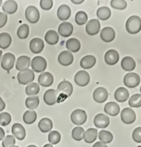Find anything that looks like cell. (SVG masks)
Segmentation results:
<instances>
[{
  "label": "cell",
  "instance_id": "9c48e42d",
  "mask_svg": "<svg viewBox=\"0 0 141 147\" xmlns=\"http://www.w3.org/2000/svg\"><path fill=\"white\" fill-rule=\"evenodd\" d=\"M121 119L124 124L131 125L136 120V113L131 108H124L121 113Z\"/></svg>",
  "mask_w": 141,
  "mask_h": 147
},
{
  "label": "cell",
  "instance_id": "7402d4cb",
  "mask_svg": "<svg viewBox=\"0 0 141 147\" xmlns=\"http://www.w3.org/2000/svg\"><path fill=\"white\" fill-rule=\"evenodd\" d=\"M71 14L70 8L66 4H62L57 10V16L61 21H66L70 18Z\"/></svg>",
  "mask_w": 141,
  "mask_h": 147
},
{
  "label": "cell",
  "instance_id": "4dcf8cb0",
  "mask_svg": "<svg viewBox=\"0 0 141 147\" xmlns=\"http://www.w3.org/2000/svg\"><path fill=\"white\" fill-rule=\"evenodd\" d=\"M66 47L69 50L70 53H77L81 49V42L76 38H70L66 41Z\"/></svg>",
  "mask_w": 141,
  "mask_h": 147
},
{
  "label": "cell",
  "instance_id": "1f68e13d",
  "mask_svg": "<svg viewBox=\"0 0 141 147\" xmlns=\"http://www.w3.org/2000/svg\"><path fill=\"white\" fill-rule=\"evenodd\" d=\"M38 127L42 132L46 133L51 131L53 127V123L49 118H42L38 123Z\"/></svg>",
  "mask_w": 141,
  "mask_h": 147
},
{
  "label": "cell",
  "instance_id": "2e32d148",
  "mask_svg": "<svg viewBox=\"0 0 141 147\" xmlns=\"http://www.w3.org/2000/svg\"><path fill=\"white\" fill-rule=\"evenodd\" d=\"M73 25L69 22H63L58 28V32H59V35L64 38L69 37L73 33Z\"/></svg>",
  "mask_w": 141,
  "mask_h": 147
},
{
  "label": "cell",
  "instance_id": "44dd1931",
  "mask_svg": "<svg viewBox=\"0 0 141 147\" xmlns=\"http://www.w3.org/2000/svg\"><path fill=\"white\" fill-rule=\"evenodd\" d=\"M30 65V58L28 56H21L18 58L16 64V68L19 71H22L28 69Z\"/></svg>",
  "mask_w": 141,
  "mask_h": 147
},
{
  "label": "cell",
  "instance_id": "816d5d0a",
  "mask_svg": "<svg viewBox=\"0 0 141 147\" xmlns=\"http://www.w3.org/2000/svg\"><path fill=\"white\" fill-rule=\"evenodd\" d=\"M93 147H107L105 144H103L102 142H96Z\"/></svg>",
  "mask_w": 141,
  "mask_h": 147
},
{
  "label": "cell",
  "instance_id": "7dc6e473",
  "mask_svg": "<svg viewBox=\"0 0 141 147\" xmlns=\"http://www.w3.org/2000/svg\"><path fill=\"white\" fill-rule=\"evenodd\" d=\"M40 5L43 10H50L53 6V1L52 0H41Z\"/></svg>",
  "mask_w": 141,
  "mask_h": 147
},
{
  "label": "cell",
  "instance_id": "ac0fdd59",
  "mask_svg": "<svg viewBox=\"0 0 141 147\" xmlns=\"http://www.w3.org/2000/svg\"><path fill=\"white\" fill-rule=\"evenodd\" d=\"M58 93L57 91L54 89H49L44 93V101L47 105H53L57 101Z\"/></svg>",
  "mask_w": 141,
  "mask_h": 147
},
{
  "label": "cell",
  "instance_id": "c3c4849f",
  "mask_svg": "<svg viewBox=\"0 0 141 147\" xmlns=\"http://www.w3.org/2000/svg\"><path fill=\"white\" fill-rule=\"evenodd\" d=\"M132 137L135 142L141 143V127L135 129L133 132Z\"/></svg>",
  "mask_w": 141,
  "mask_h": 147
},
{
  "label": "cell",
  "instance_id": "94428289",
  "mask_svg": "<svg viewBox=\"0 0 141 147\" xmlns=\"http://www.w3.org/2000/svg\"><path fill=\"white\" fill-rule=\"evenodd\" d=\"M140 93H141V86H140Z\"/></svg>",
  "mask_w": 141,
  "mask_h": 147
},
{
  "label": "cell",
  "instance_id": "83f0119b",
  "mask_svg": "<svg viewBox=\"0 0 141 147\" xmlns=\"http://www.w3.org/2000/svg\"><path fill=\"white\" fill-rule=\"evenodd\" d=\"M3 11L5 13H9V14H13L16 13V11L18 9V4L17 3L13 0H9L6 1L4 3L2 7Z\"/></svg>",
  "mask_w": 141,
  "mask_h": 147
},
{
  "label": "cell",
  "instance_id": "f1b7e54d",
  "mask_svg": "<svg viewBox=\"0 0 141 147\" xmlns=\"http://www.w3.org/2000/svg\"><path fill=\"white\" fill-rule=\"evenodd\" d=\"M97 134L98 132L96 129L90 128L84 132L83 139L86 143L91 144L96 140L97 137Z\"/></svg>",
  "mask_w": 141,
  "mask_h": 147
},
{
  "label": "cell",
  "instance_id": "b9f144b4",
  "mask_svg": "<svg viewBox=\"0 0 141 147\" xmlns=\"http://www.w3.org/2000/svg\"><path fill=\"white\" fill-rule=\"evenodd\" d=\"M128 104L131 108H140L141 107V95L134 94L129 99Z\"/></svg>",
  "mask_w": 141,
  "mask_h": 147
},
{
  "label": "cell",
  "instance_id": "9f6ffc18",
  "mask_svg": "<svg viewBox=\"0 0 141 147\" xmlns=\"http://www.w3.org/2000/svg\"><path fill=\"white\" fill-rule=\"evenodd\" d=\"M1 55H2V51H1V50H0V59H1Z\"/></svg>",
  "mask_w": 141,
  "mask_h": 147
},
{
  "label": "cell",
  "instance_id": "3957f363",
  "mask_svg": "<svg viewBox=\"0 0 141 147\" xmlns=\"http://www.w3.org/2000/svg\"><path fill=\"white\" fill-rule=\"evenodd\" d=\"M31 67L35 72H42L47 68V61L42 57H35L31 61Z\"/></svg>",
  "mask_w": 141,
  "mask_h": 147
},
{
  "label": "cell",
  "instance_id": "ab89813d",
  "mask_svg": "<svg viewBox=\"0 0 141 147\" xmlns=\"http://www.w3.org/2000/svg\"><path fill=\"white\" fill-rule=\"evenodd\" d=\"M85 130L81 127H76L72 130V137L76 141H81L83 139Z\"/></svg>",
  "mask_w": 141,
  "mask_h": 147
},
{
  "label": "cell",
  "instance_id": "60d3db41",
  "mask_svg": "<svg viewBox=\"0 0 141 147\" xmlns=\"http://www.w3.org/2000/svg\"><path fill=\"white\" fill-rule=\"evenodd\" d=\"M29 35V26L27 24H23L18 28L17 36L20 39H26Z\"/></svg>",
  "mask_w": 141,
  "mask_h": 147
},
{
  "label": "cell",
  "instance_id": "f5cc1de1",
  "mask_svg": "<svg viewBox=\"0 0 141 147\" xmlns=\"http://www.w3.org/2000/svg\"><path fill=\"white\" fill-rule=\"evenodd\" d=\"M4 135H5V132H4V130L2 128L0 127V141L2 140L4 138Z\"/></svg>",
  "mask_w": 141,
  "mask_h": 147
},
{
  "label": "cell",
  "instance_id": "277c9868",
  "mask_svg": "<svg viewBox=\"0 0 141 147\" xmlns=\"http://www.w3.org/2000/svg\"><path fill=\"white\" fill-rule=\"evenodd\" d=\"M70 119L74 125H82L86 122L87 114L84 110L77 109L71 113Z\"/></svg>",
  "mask_w": 141,
  "mask_h": 147
},
{
  "label": "cell",
  "instance_id": "11a10c76",
  "mask_svg": "<svg viewBox=\"0 0 141 147\" xmlns=\"http://www.w3.org/2000/svg\"><path fill=\"white\" fill-rule=\"evenodd\" d=\"M43 147H53L52 145V144H45Z\"/></svg>",
  "mask_w": 141,
  "mask_h": 147
},
{
  "label": "cell",
  "instance_id": "5b68a950",
  "mask_svg": "<svg viewBox=\"0 0 141 147\" xmlns=\"http://www.w3.org/2000/svg\"><path fill=\"white\" fill-rule=\"evenodd\" d=\"M73 86L70 82L68 81H63L58 85L57 93L58 95H62L66 98H68L71 96L73 93Z\"/></svg>",
  "mask_w": 141,
  "mask_h": 147
},
{
  "label": "cell",
  "instance_id": "9a60e30c",
  "mask_svg": "<svg viewBox=\"0 0 141 147\" xmlns=\"http://www.w3.org/2000/svg\"><path fill=\"white\" fill-rule=\"evenodd\" d=\"M115 31L114 29L111 27H105L102 30L100 33L101 39L106 42H110L114 40Z\"/></svg>",
  "mask_w": 141,
  "mask_h": 147
},
{
  "label": "cell",
  "instance_id": "d6986e66",
  "mask_svg": "<svg viewBox=\"0 0 141 147\" xmlns=\"http://www.w3.org/2000/svg\"><path fill=\"white\" fill-rule=\"evenodd\" d=\"M54 82V77L51 73L43 72L40 74L38 77V83L40 85L44 87H48L52 85Z\"/></svg>",
  "mask_w": 141,
  "mask_h": 147
},
{
  "label": "cell",
  "instance_id": "6125c7cd",
  "mask_svg": "<svg viewBox=\"0 0 141 147\" xmlns=\"http://www.w3.org/2000/svg\"><path fill=\"white\" fill-rule=\"evenodd\" d=\"M138 147H141V146H138Z\"/></svg>",
  "mask_w": 141,
  "mask_h": 147
},
{
  "label": "cell",
  "instance_id": "52a82bcc",
  "mask_svg": "<svg viewBox=\"0 0 141 147\" xmlns=\"http://www.w3.org/2000/svg\"><path fill=\"white\" fill-rule=\"evenodd\" d=\"M140 82V76L136 73H128L124 78V83L128 88H135Z\"/></svg>",
  "mask_w": 141,
  "mask_h": 147
},
{
  "label": "cell",
  "instance_id": "836d02e7",
  "mask_svg": "<svg viewBox=\"0 0 141 147\" xmlns=\"http://www.w3.org/2000/svg\"><path fill=\"white\" fill-rule=\"evenodd\" d=\"M24 122L27 125H31V124L34 123L35 120L37 119V114L35 111L33 110H27L24 113L23 117Z\"/></svg>",
  "mask_w": 141,
  "mask_h": 147
},
{
  "label": "cell",
  "instance_id": "f6af8a7d",
  "mask_svg": "<svg viewBox=\"0 0 141 147\" xmlns=\"http://www.w3.org/2000/svg\"><path fill=\"white\" fill-rule=\"evenodd\" d=\"M11 117L8 113H2L0 114V125L2 126H7L10 124Z\"/></svg>",
  "mask_w": 141,
  "mask_h": 147
},
{
  "label": "cell",
  "instance_id": "6da1fadb",
  "mask_svg": "<svg viewBox=\"0 0 141 147\" xmlns=\"http://www.w3.org/2000/svg\"><path fill=\"white\" fill-rule=\"evenodd\" d=\"M126 29L130 34H136L141 30V18L138 16L129 17L126 23Z\"/></svg>",
  "mask_w": 141,
  "mask_h": 147
},
{
  "label": "cell",
  "instance_id": "8fae6325",
  "mask_svg": "<svg viewBox=\"0 0 141 147\" xmlns=\"http://www.w3.org/2000/svg\"><path fill=\"white\" fill-rule=\"evenodd\" d=\"M86 33L90 36H95L100 30V23L97 19H92L85 26Z\"/></svg>",
  "mask_w": 141,
  "mask_h": 147
},
{
  "label": "cell",
  "instance_id": "30bf717a",
  "mask_svg": "<svg viewBox=\"0 0 141 147\" xmlns=\"http://www.w3.org/2000/svg\"><path fill=\"white\" fill-rule=\"evenodd\" d=\"M74 82L79 86H85L90 82V75L85 71H79L75 75Z\"/></svg>",
  "mask_w": 141,
  "mask_h": 147
},
{
  "label": "cell",
  "instance_id": "cb8c5ba5",
  "mask_svg": "<svg viewBox=\"0 0 141 147\" xmlns=\"http://www.w3.org/2000/svg\"><path fill=\"white\" fill-rule=\"evenodd\" d=\"M96 63V58L93 55H86L81 59L80 64L83 69H89L95 66Z\"/></svg>",
  "mask_w": 141,
  "mask_h": 147
},
{
  "label": "cell",
  "instance_id": "681fc988",
  "mask_svg": "<svg viewBox=\"0 0 141 147\" xmlns=\"http://www.w3.org/2000/svg\"><path fill=\"white\" fill-rule=\"evenodd\" d=\"M7 15L6 13L0 12V28L4 27L7 22Z\"/></svg>",
  "mask_w": 141,
  "mask_h": 147
},
{
  "label": "cell",
  "instance_id": "4316f807",
  "mask_svg": "<svg viewBox=\"0 0 141 147\" xmlns=\"http://www.w3.org/2000/svg\"><path fill=\"white\" fill-rule=\"evenodd\" d=\"M121 66L125 71H131L136 68V62L131 57H125L122 59Z\"/></svg>",
  "mask_w": 141,
  "mask_h": 147
},
{
  "label": "cell",
  "instance_id": "d6a6232c",
  "mask_svg": "<svg viewBox=\"0 0 141 147\" xmlns=\"http://www.w3.org/2000/svg\"><path fill=\"white\" fill-rule=\"evenodd\" d=\"M11 43V37L7 33L0 34V48L5 50L8 48Z\"/></svg>",
  "mask_w": 141,
  "mask_h": 147
},
{
  "label": "cell",
  "instance_id": "f907efd6",
  "mask_svg": "<svg viewBox=\"0 0 141 147\" xmlns=\"http://www.w3.org/2000/svg\"><path fill=\"white\" fill-rule=\"evenodd\" d=\"M5 106H6L5 102H4V100H2V98L0 97V112L2 111V110L5 108Z\"/></svg>",
  "mask_w": 141,
  "mask_h": 147
},
{
  "label": "cell",
  "instance_id": "91938a15",
  "mask_svg": "<svg viewBox=\"0 0 141 147\" xmlns=\"http://www.w3.org/2000/svg\"><path fill=\"white\" fill-rule=\"evenodd\" d=\"M10 147H18V146H15V145H14V146H10Z\"/></svg>",
  "mask_w": 141,
  "mask_h": 147
},
{
  "label": "cell",
  "instance_id": "d590c367",
  "mask_svg": "<svg viewBox=\"0 0 141 147\" xmlns=\"http://www.w3.org/2000/svg\"><path fill=\"white\" fill-rule=\"evenodd\" d=\"M99 139L103 144H109L112 142L113 135L110 131L102 130L99 132Z\"/></svg>",
  "mask_w": 141,
  "mask_h": 147
},
{
  "label": "cell",
  "instance_id": "e575fe53",
  "mask_svg": "<svg viewBox=\"0 0 141 147\" xmlns=\"http://www.w3.org/2000/svg\"><path fill=\"white\" fill-rule=\"evenodd\" d=\"M97 16L99 19L102 20V21H106L111 16V11L108 7H102L97 9Z\"/></svg>",
  "mask_w": 141,
  "mask_h": 147
},
{
  "label": "cell",
  "instance_id": "ba28073f",
  "mask_svg": "<svg viewBox=\"0 0 141 147\" xmlns=\"http://www.w3.org/2000/svg\"><path fill=\"white\" fill-rule=\"evenodd\" d=\"M15 56L12 53H7L3 55L1 62V67L6 71H10L13 69L15 63Z\"/></svg>",
  "mask_w": 141,
  "mask_h": 147
},
{
  "label": "cell",
  "instance_id": "ffe728a7",
  "mask_svg": "<svg viewBox=\"0 0 141 147\" xmlns=\"http://www.w3.org/2000/svg\"><path fill=\"white\" fill-rule=\"evenodd\" d=\"M119 55L114 50H109L105 55V61L108 65H114L119 62Z\"/></svg>",
  "mask_w": 141,
  "mask_h": 147
},
{
  "label": "cell",
  "instance_id": "d4e9b609",
  "mask_svg": "<svg viewBox=\"0 0 141 147\" xmlns=\"http://www.w3.org/2000/svg\"><path fill=\"white\" fill-rule=\"evenodd\" d=\"M129 97V93L126 88L124 87H120L117 88L114 93V98L119 102H124L127 100Z\"/></svg>",
  "mask_w": 141,
  "mask_h": 147
},
{
  "label": "cell",
  "instance_id": "603a6c76",
  "mask_svg": "<svg viewBox=\"0 0 141 147\" xmlns=\"http://www.w3.org/2000/svg\"><path fill=\"white\" fill-rule=\"evenodd\" d=\"M11 131L14 137H16L18 140H23L25 139L26 135V129L21 124L19 123H15L12 126Z\"/></svg>",
  "mask_w": 141,
  "mask_h": 147
},
{
  "label": "cell",
  "instance_id": "7c38bea8",
  "mask_svg": "<svg viewBox=\"0 0 141 147\" xmlns=\"http://www.w3.org/2000/svg\"><path fill=\"white\" fill-rule=\"evenodd\" d=\"M93 97L94 100L98 103H102L107 100L108 98V92L103 87H99L93 92Z\"/></svg>",
  "mask_w": 141,
  "mask_h": 147
},
{
  "label": "cell",
  "instance_id": "f35d334b",
  "mask_svg": "<svg viewBox=\"0 0 141 147\" xmlns=\"http://www.w3.org/2000/svg\"><path fill=\"white\" fill-rule=\"evenodd\" d=\"M88 15L85 11H80L76 13V16H75V21L78 25L82 26L86 24L87 21H88Z\"/></svg>",
  "mask_w": 141,
  "mask_h": 147
},
{
  "label": "cell",
  "instance_id": "e0dca14e",
  "mask_svg": "<svg viewBox=\"0 0 141 147\" xmlns=\"http://www.w3.org/2000/svg\"><path fill=\"white\" fill-rule=\"evenodd\" d=\"M73 56L68 51H63L58 56V62L62 66H69L73 63Z\"/></svg>",
  "mask_w": 141,
  "mask_h": 147
},
{
  "label": "cell",
  "instance_id": "7a4b0ae2",
  "mask_svg": "<svg viewBox=\"0 0 141 147\" xmlns=\"http://www.w3.org/2000/svg\"><path fill=\"white\" fill-rule=\"evenodd\" d=\"M17 79L19 84L23 85H26L32 83L35 79V74L33 70L28 69L24 71H19L17 75Z\"/></svg>",
  "mask_w": 141,
  "mask_h": 147
},
{
  "label": "cell",
  "instance_id": "680465c9",
  "mask_svg": "<svg viewBox=\"0 0 141 147\" xmlns=\"http://www.w3.org/2000/svg\"><path fill=\"white\" fill-rule=\"evenodd\" d=\"M1 4H2V1H1V0H0V7H1Z\"/></svg>",
  "mask_w": 141,
  "mask_h": 147
},
{
  "label": "cell",
  "instance_id": "ee69618b",
  "mask_svg": "<svg viewBox=\"0 0 141 147\" xmlns=\"http://www.w3.org/2000/svg\"><path fill=\"white\" fill-rule=\"evenodd\" d=\"M110 4L112 8L119 10H124L127 7V2L124 0H112Z\"/></svg>",
  "mask_w": 141,
  "mask_h": 147
},
{
  "label": "cell",
  "instance_id": "8992f818",
  "mask_svg": "<svg viewBox=\"0 0 141 147\" xmlns=\"http://www.w3.org/2000/svg\"><path fill=\"white\" fill-rule=\"evenodd\" d=\"M26 18L30 24H36L40 19V12L34 6H29L26 9Z\"/></svg>",
  "mask_w": 141,
  "mask_h": 147
},
{
  "label": "cell",
  "instance_id": "7bdbcfd3",
  "mask_svg": "<svg viewBox=\"0 0 141 147\" xmlns=\"http://www.w3.org/2000/svg\"><path fill=\"white\" fill-rule=\"evenodd\" d=\"M48 140L52 144H56L61 140V134L57 131H52L49 134Z\"/></svg>",
  "mask_w": 141,
  "mask_h": 147
},
{
  "label": "cell",
  "instance_id": "4fadbf2b",
  "mask_svg": "<svg viewBox=\"0 0 141 147\" xmlns=\"http://www.w3.org/2000/svg\"><path fill=\"white\" fill-rule=\"evenodd\" d=\"M30 50L34 54L40 53L43 50L44 45L42 39L39 38H35L31 40L30 42Z\"/></svg>",
  "mask_w": 141,
  "mask_h": 147
},
{
  "label": "cell",
  "instance_id": "bcb514c9",
  "mask_svg": "<svg viewBox=\"0 0 141 147\" xmlns=\"http://www.w3.org/2000/svg\"><path fill=\"white\" fill-rule=\"evenodd\" d=\"M15 143H16V140H15L14 137L12 135H7L3 139L2 146L10 147L11 146H14Z\"/></svg>",
  "mask_w": 141,
  "mask_h": 147
},
{
  "label": "cell",
  "instance_id": "8d00e7d4",
  "mask_svg": "<svg viewBox=\"0 0 141 147\" xmlns=\"http://www.w3.org/2000/svg\"><path fill=\"white\" fill-rule=\"evenodd\" d=\"M40 100L38 96H33V97H28L26 100V105L28 109L34 110L38 108L39 105Z\"/></svg>",
  "mask_w": 141,
  "mask_h": 147
},
{
  "label": "cell",
  "instance_id": "6f0895ef",
  "mask_svg": "<svg viewBox=\"0 0 141 147\" xmlns=\"http://www.w3.org/2000/svg\"><path fill=\"white\" fill-rule=\"evenodd\" d=\"M28 147H37V146H35V145H29Z\"/></svg>",
  "mask_w": 141,
  "mask_h": 147
},
{
  "label": "cell",
  "instance_id": "db71d44e",
  "mask_svg": "<svg viewBox=\"0 0 141 147\" xmlns=\"http://www.w3.org/2000/svg\"><path fill=\"white\" fill-rule=\"evenodd\" d=\"M72 2L73 3V4H81V3L83 2V0H78V1H76V0H72Z\"/></svg>",
  "mask_w": 141,
  "mask_h": 147
},
{
  "label": "cell",
  "instance_id": "f546056e",
  "mask_svg": "<svg viewBox=\"0 0 141 147\" xmlns=\"http://www.w3.org/2000/svg\"><path fill=\"white\" fill-rule=\"evenodd\" d=\"M59 37L55 30H50L46 33L44 40L49 45H56L59 42Z\"/></svg>",
  "mask_w": 141,
  "mask_h": 147
},
{
  "label": "cell",
  "instance_id": "5bb4252c",
  "mask_svg": "<svg viewBox=\"0 0 141 147\" xmlns=\"http://www.w3.org/2000/svg\"><path fill=\"white\" fill-rule=\"evenodd\" d=\"M109 117L105 114H98L95 117L94 124L97 128H106L109 125Z\"/></svg>",
  "mask_w": 141,
  "mask_h": 147
},
{
  "label": "cell",
  "instance_id": "484cf974",
  "mask_svg": "<svg viewBox=\"0 0 141 147\" xmlns=\"http://www.w3.org/2000/svg\"><path fill=\"white\" fill-rule=\"evenodd\" d=\"M104 110L107 114L111 116H116L120 112V107L116 102H109L105 105Z\"/></svg>",
  "mask_w": 141,
  "mask_h": 147
},
{
  "label": "cell",
  "instance_id": "74e56055",
  "mask_svg": "<svg viewBox=\"0 0 141 147\" xmlns=\"http://www.w3.org/2000/svg\"><path fill=\"white\" fill-rule=\"evenodd\" d=\"M40 92V86L37 83H30L26 88V93L28 96H35Z\"/></svg>",
  "mask_w": 141,
  "mask_h": 147
}]
</instances>
